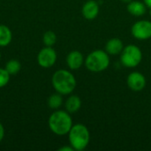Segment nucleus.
Here are the masks:
<instances>
[{"instance_id":"obj_1","label":"nucleus","mask_w":151,"mask_h":151,"mask_svg":"<svg viewBox=\"0 0 151 151\" xmlns=\"http://www.w3.org/2000/svg\"><path fill=\"white\" fill-rule=\"evenodd\" d=\"M51 84L57 93L62 96L70 95L76 88L77 81L75 76L68 70L59 69L51 77Z\"/></svg>"},{"instance_id":"obj_2","label":"nucleus","mask_w":151,"mask_h":151,"mask_svg":"<svg viewBox=\"0 0 151 151\" xmlns=\"http://www.w3.org/2000/svg\"><path fill=\"white\" fill-rule=\"evenodd\" d=\"M48 125L50 131L59 136L68 134L73 123L70 113L63 110L54 111L48 119Z\"/></svg>"},{"instance_id":"obj_3","label":"nucleus","mask_w":151,"mask_h":151,"mask_svg":"<svg viewBox=\"0 0 151 151\" xmlns=\"http://www.w3.org/2000/svg\"><path fill=\"white\" fill-rule=\"evenodd\" d=\"M68 141L69 144L74 150H84L90 142V133L88 128L81 123L73 125L68 133Z\"/></svg>"},{"instance_id":"obj_4","label":"nucleus","mask_w":151,"mask_h":151,"mask_svg":"<svg viewBox=\"0 0 151 151\" xmlns=\"http://www.w3.org/2000/svg\"><path fill=\"white\" fill-rule=\"evenodd\" d=\"M110 63V55L105 50H96L86 57L84 65L89 72L101 73L109 67Z\"/></svg>"},{"instance_id":"obj_5","label":"nucleus","mask_w":151,"mask_h":151,"mask_svg":"<svg viewBox=\"0 0 151 151\" xmlns=\"http://www.w3.org/2000/svg\"><path fill=\"white\" fill-rule=\"evenodd\" d=\"M142 57V51L137 45L128 44L120 53V62L127 68H134L141 64Z\"/></svg>"},{"instance_id":"obj_6","label":"nucleus","mask_w":151,"mask_h":151,"mask_svg":"<svg viewBox=\"0 0 151 151\" xmlns=\"http://www.w3.org/2000/svg\"><path fill=\"white\" fill-rule=\"evenodd\" d=\"M132 35L139 41H146L151 38V21L141 19L134 22L131 27Z\"/></svg>"},{"instance_id":"obj_7","label":"nucleus","mask_w":151,"mask_h":151,"mask_svg":"<svg viewBox=\"0 0 151 151\" xmlns=\"http://www.w3.org/2000/svg\"><path fill=\"white\" fill-rule=\"evenodd\" d=\"M58 58V55L53 47L45 46L42 48L37 55V63L42 68L52 67Z\"/></svg>"},{"instance_id":"obj_8","label":"nucleus","mask_w":151,"mask_h":151,"mask_svg":"<svg viewBox=\"0 0 151 151\" xmlns=\"http://www.w3.org/2000/svg\"><path fill=\"white\" fill-rule=\"evenodd\" d=\"M146 78L140 72H133L128 74L127 78V87L134 92H140L143 90L146 87Z\"/></svg>"},{"instance_id":"obj_9","label":"nucleus","mask_w":151,"mask_h":151,"mask_svg":"<svg viewBox=\"0 0 151 151\" xmlns=\"http://www.w3.org/2000/svg\"><path fill=\"white\" fill-rule=\"evenodd\" d=\"M99 4L95 0H88L82 6L81 13L83 17L88 20L95 19L99 14Z\"/></svg>"},{"instance_id":"obj_10","label":"nucleus","mask_w":151,"mask_h":151,"mask_svg":"<svg viewBox=\"0 0 151 151\" xmlns=\"http://www.w3.org/2000/svg\"><path fill=\"white\" fill-rule=\"evenodd\" d=\"M85 62L82 53L79 50H72L66 57V65L70 70L75 71L80 69Z\"/></svg>"},{"instance_id":"obj_11","label":"nucleus","mask_w":151,"mask_h":151,"mask_svg":"<svg viewBox=\"0 0 151 151\" xmlns=\"http://www.w3.org/2000/svg\"><path fill=\"white\" fill-rule=\"evenodd\" d=\"M127 10L131 15L134 17H141L147 12L148 7L146 6L144 2L133 0L127 4Z\"/></svg>"},{"instance_id":"obj_12","label":"nucleus","mask_w":151,"mask_h":151,"mask_svg":"<svg viewBox=\"0 0 151 151\" xmlns=\"http://www.w3.org/2000/svg\"><path fill=\"white\" fill-rule=\"evenodd\" d=\"M124 43L119 38H111L105 44V51L110 56L120 55L124 49Z\"/></svg>"},{"instance_id":"obj_13","label":"nucleus","mask_w":151,"mask_h":151,"mask_svg":"<svg viewBox=\"0 0 151 151\" xmlns=\"http://www.w3.org/2000/svg\"><path fill=\"white\" fill-rule=\"evenodd\" d=\"M65 111H68L70 114L75 113L81 107V100L78 96L71 95L65 102Z\"/></svg>"},{"instance_id":"obj_14","label":"nucleus","mask_w":151,"mask_h":151,"mask_svg":"<svg viewBox=\"0 0 151 151\" xmlns=\"http://www.w3.org/2000/svg\"><path fill=\"white\" fill-rule=\"evenodd\" d=\"M12 40V33L11 29L3 24H0V47H5L11 43Z\"/></svg>"},{"instance_id":"obj_15","label":"nucleus","mask_w":151,"mask_h":151,"mask_svg":"<svg viewBox=\"0 0 151 151\" xmlns=\"http://www.w3.org/2000/svg\"><path fill=\"white\" fill-rule=\"evenodd\" d=\"M63 96L59 93L52 94L47 100V104L51 110H58L63 105Z\"/></svg>"},{"instance_id":"obj_16","label":"nucleus","mask_w":151,"mask_h":151,"mask_svg":"<svg viewBox=\"0 0 151 151\" xmlns=\"http://www.w3.org/2000/svg\"><path fill=\"white\" fill-rule=\"evenodd\" d=\"M10 75H16L21 69V64L17 59H10L4 66Z\"/></svg>"},{"instance_id":"obj_17","label":"nucleus","mask_w":151,"mask_h":151,"mask_svg":"<svg viewBox=\"0 0 151 151\" xmlns=\"http://www.w3.org/2000/svg\"><path fill=\"white\" fill-rule=\"evenodd\" d=\"M42 42H43L45 46L53 47V45H55V43L57 42V35L51 30L46 31L43 34Z\"/></svg>"},{"instance_id":"obj_18","label":"nucleus","mask_w":151,"mask_h":151,"mask_svg":"<svg viewBox=\"0 0 151 151\" xmlns=\"http://www.w3.org/2000/svg\"><path fill=\"white\" fill-rule=\"evenodd\" d=\"M10 77L11 75L5 70V68H0V88L5 87L8 84Z\"/></svg>"},{"instance_id":"obj_19","label":"nucleus","mask_w":151,"mask_h":151,"mask_svg":"<svg viewBox=\"0 0 151 151\" xmlns=\"http://www.w3.org/2000/svg\"><path fill=\"white\" fill-rule=\"evenodd\" d=\"M4 134H5V131H4V126L2 125V123L0 122V142L3 141L4 137Z\"/></svg>"},{"instance_id":"obj_20","label":"nucleus","mask_w":151,"mask_h":151,"mask_svg":"<svg viewBox=\"0 0 151 151\" xmlns=\"http://www.w3.org/2000/svg\"><path fill=\"white\" fill-rule=\"evenodd\" d=\"M73 148L69 144V145H67V146H63V147H61V148H59L58 149V151H73Z\"/></svg>"},{"instance_id":"obj_21","label":"nucleus","mask_w":151,"mask_h":151,"mask_svg":"<svg viewBox=\"0 0 151 151\" xmlns=\"http://www.w3.org/2000/svg\"><path fill=\"white\" fill-rule=\"evenodd\" d=\"M143 2L148 7V9H151V0H143Z\"/></svg>"},{"instance_id":"obj_22","label":"nucleus","mask_w":151,"mask_h":151,"mask_svg":"<svg viewBox=\"0 0 151 151\" xmlns=\"http://www.w3.org/2000/svg\"><path fill=\"white\" fill-rule=\"evenodd\" d=\"M121 2H123V3H127V4H128L129 2H131V1H133V0H120Z\"/></svg>"},{"instance_id":"obj_23","label":"nucleus","mask_w":151,"mask_h":151,"mask_svg":"<svg viewBox=\"0 0 151 151\" xmlns=\"http://www.w3.org/2000/svg\"><path fill=\"white\" fill-rule=\"evenodd\" d=\"M149 11H150V14L151 16V9H149Z\"/></svg>"},{"instance_id":"obj_24","label":"nucleus","mask_w":151,"mask_h":151,"mask_svg":"<svg viewBox=\"0 0 151 151\" xmlns=\"http://www.w3.org/2000/svg\"><path fill=\"white\" fill-rule=\"evenodd\" d=\"M0 59H1V53H0Z\"/></svg>"}]
</instances>
